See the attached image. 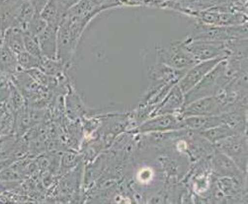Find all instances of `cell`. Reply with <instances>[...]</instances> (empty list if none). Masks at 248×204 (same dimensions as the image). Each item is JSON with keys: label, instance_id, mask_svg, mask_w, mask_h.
Returning a JSON list of instances; mask_svg holds the SVG:
<instances>
[{"label": "cell", "instance_id": "cell-1", "mask_svg": "<svg viewBox=\"0 0 248 204\" xmlns=\"http://www.w3.org/2000/svg\"><path fill=\"white\" fill-rule=\"evenodd\" d=\"M231 80L232 78L227 72V58H225L219 61L199 83L184 94V106L195 100L214 96Z\"/></svg>", "mask_w": 248, "mask_h": 204}, {"label": "cell", "instance_id": "cell-2", "mask_svg": "<svg viewBox=\"0 0 248 204\" xmlns=\"http://www.w3.org/2000/svg\"><path fill=\"white\" fill-rule=\"evenodd\" d=\"M194 40H205L216 42H230L233 40L247 39V25L234 26H213L200 23L190 36Z\"/></svg>", "mask_w": 248, "mask_h": 204}, {"label": "cell", "instance_id": "cell-3", "mask_svg": "<svg viewBox=\"0 0 248 204\" xmlns=\"http://www.w3.org/2000/svg\"><path fill=\"white\" fill-rule=\"evenodd\" d=\"M157 62L176 70H188L197 61L189 54L183 41L173 42L156 48Z\"/></svg>", "mask_w": 248, "mask_h": 204}, {"label": "cell", "instance_id": "cell-4", "mask_svg": "<svg viewBox=\"0 0 248 204\" xmlns=\"http://www.w3.org/2000/svg\"><path fill=\"white\" fill-rule=\"evenodd\" d=\"M183 42L186 49L197 62L230 57V50L225 42L194 40L190 37Z\"/></svg>", "mask_w": 248, "mask_h": 204}, {"label": "cell", "instance_id": "cell-5", "mask_svg": "<svg viewBox=\"0 0 248 204\" xmlns=\"http://www.w3.org/2000/svg\"><path fill=\"white\" fill-rule=\"evenodd\" d=\"M214 148L230 157L243 172L247 173V136L232 134L214 144Z\"/></svg>", "mask_w": 248, "mask_h": 204}, {"label": "cell", "instance_id": "cell-6", "mask_svg": "<svg viewBox=\"0 0 248 204\" xmlns=\"http://www.w3.org/2000/svg\"><path fill=\"white\" fill-rule=\"evenodd\" d=\"M184 130L182 118L175 114L156 115L147 118L139 126V132L146 134L152 132H167Z\"/></svg>", "mask_w": 248, "mask_h": 204}, {"label": "cell", "instance_id": "cell-7", "mask_svg": "<svg viewBox=\"0 0 248 204\" xmlns=\"http://www.w3.org/2000/svg\"><path fill=\"white\" fill-rule=\"evenodd\" d=\"M222 114V108L217 98L214 96L195 100L185 105L180 113L179 117H200V116H217Z\"/></svg>", "mask_w": 248, "mask_h": 204}, {"label": "cell", "instance_id": "cell-8", "mask_svg": "<svg viewBox=\"0 0 248 204\" xmlns=\"http://www.w3.org/2000/svg\"><path fill=\"white\" fill-rule=\"evenodd\" d=\"M222 59L225 58H215L211 60L197 62L184 73V75L177 82V85L179 86L181 91L184 94H186L197 83H199L205 76Z\"/></svg>", "mask_w": 248, "mask_h": 204}, {"label": "cell", "instance_id": "cell-9", "mask_svg": "<svg viewBox=\"0 0 248 204\" xmlns=\"http://www.w3.org/2000/svg\"><path fill=\"white\" fill-rule=\"evenodd\" d=\"M200 23L213 26H234L246 23V17L239 13L225 12L219 10L202 11L197 14Z\"/></svg>", "mask_w": 248, "mask_h": 204}, {"label": "cell", "instance_id": "cell-10", "mask_svg": "<svg viewBox=\"0 0 248 204\" xmlns=\"http://www.w3.org/2000/svg\"><path fill=\"white\" fill-rule=\"evenodd\" d=\"M211 166L214 175H216L217 176H232L244 182V177L246 174L243 173L230 157L217 151L216 149L213 153Z\"/></svg>", "mask_w": 248, "mask_h": 204}, {"label": "cell", "instance_id": "cell-11", "mask_svg": "<svg viewBox=\"0 0 248 204\" xmlns=\"http://www.w3.org/2000/svg\"><path fill=\"white\" fill-rule=\"evenodd\" d=\"M184 107V93L181 91L177 83L173 85L169 92L166 94L160 104L155 109L153 116L164 115V114H175L178 115Z\"/></svg>", "mask_w": 248, "mask_h": 204}, {"label": "cell", "instance_id": "cell-12", "mask_svg": "<svg viewBox=\"0 0 248 204\" xmlns=\"http://www.w3.org/2000/svg\"><path fill=\"white\" fill-rule=\"evenodd\" d=\"M24 0H2L0 1V33L2 35L14 27Z\"/></svg>", "mask_w": 248, "mask_h": 204}, {"label": "cell", "instance_id": "cell-13", "mask_svg": "<svg viewBox=\"0 0 248 204\" xmlns=\"http://www.w3.org/2000/svg\"><path fill=\"white\" fill-rule=\"evenodd\" d=\"M43 58L57 59L58 56V29L46 26V28L37 36Z\"/></svg>", "mask_w": 248, "mask_h": 204}, {"label": "cell", "instance_id": "cell-14", "mask_svg": "<svg viewBox=\"0 0 248 204\" xmlns=\"http://www.w3.org/2000/svg\"><path fill=\"white\" fill-rule=\"evenodd\" d=\"M184 130L191 131H201L212 129V127L224 124L222 123L221 114L217 116H200V117H187L182 118Z\"/></svg>", "mask_w": 248, "mask_h": 204}, {"label": "cell", "instance_id": "cell-15", "mask_svg": "<svg viewBox=\"0 0 248 204\" xmlns=\"http://www.w3.org/2000/svg\"><path fill=\"white\" fill-rule=\"evenodd\" d=\"M222 123L228 125L237 134L246 133L247 130V117L246 110H236L232 112L222 113Z\"/></svg>", "mask_w": 248, "mask_h": 204}, {"label": "cell", "instance_id": "cell-16", "mask_svg": "<svg viewBox=\"0 0 248 204\" xmlns=\"http://www.w3.org/2000/svg\"><path fill=\"white\" fill-rule=\"evenodd\" d=\"M3 44L16 56L24 52V30L19 27H12L2 35Z\"/></svg>", "mask_w": 248, "mask_h": 204}, {"label": "cell", "instance_id": "cell-17", "mask_svg": "<svg viewBox=\"0 0 248 204\" xmlns=\"http://www.w3.org/2000/svg\"><path fill=\"white\" fill-rule=\"evenodd\" d=\"M102 10H104V8L97 0H79V2L77 5H74L67 12L73 15H78L92 20L93 17H95Z\"/></svg>", "mask_w": 248, "mask_h": 204}, {"label": "cell", "instance_id": "cell-18", "mask_svg": "<svg viewBox=\"0 0 248 204\" xmlns=\"http://www.w3.org/2000/svg\"><path fill=\"white\" fill-rule=\"evenodd\" d=\"M40 15L46 21L47 26L54 27L56 29L59 28L63 18V14L60 9L58 0H49V2L41 11Z\"/></svg>", "mask_w": 248, "mask_h": 204}, {"label": "cell", "instance_id": "cell-19", "mask_svg": "<svg viewBox=\"0 0 248 204\" xmlns=\"http://www.w3.org/2000/svg\"><path fill=\"white\" fill-rule=\"evenodd\" d=\"M196 133L201 135L202 137H204L207 141H209L213 145L215 143H217V141L224 139L228 136H231L232 134H237L232 130H231L230 127L226 124H220V125L212 127V129H209V130L197 131Z\"/></svg>", "mask_w": 248, "mask_h": 204}, {"label": "cell", "instance_id": "cell-20", "mask_svg": "<svg viewBox=\"0 0 248 204\" xmlns=\"http://www.w3.org/2000/svg\"><path fill=\"white\" fill-rule=\"evenodd\" d=\"M7 108L15 115L18 111L26 106V100H25L21 91L16 87V85L12 82L10 84V92L8 99L6 101Z\"/></svg>", "mask_w": 248, "mask_h": 204}, {"label": "cell", "instance_id": "cell-21", "mask_svg": "<svg viewBox=\"0 0 248 204\" xmlns=\"http://www.w3.org/2000/svg\"><path fill=\"white\" fill-rule=\"evenodd\" d=\"M37 12H36L34 6L32 5V3L29 1V0H24L14 27H19V28L25 30L26 25L28 24V22L31 20V18Z\"/></svg>", "mask_w": 248, "mask_h": 204}, {"label": "cell", "instance_id": "cell-22", "mask_svg": "<svg viewBox=\"0 0 248 204\" xmlns=\"http://www.w3.org/2000/svg\"><path fill=\"white\" fill-rule=\"evenodd\" d=\"M17 58V63L20 68V70L23 71H27L32 68H40L42 64V59L43 58H38L36 57L31 56L30 54L24 52L20 53L19 55L16 56Z\"/></svg>", "mask_w": 248, "mask_h": 204}, {"label": "cell", "instance_id": "cell-23", "mask_svg": "<svg viewBox=\"0 0 248 204\" xmlns=\"http://www.w3.org/2000/svg\"><path fill=\"white\" fill-rule=\"evenodd\" d=\"M40 68L48 76H52V77H59V76L63 75V70L65 69L64 65L59 59L48 58L42 59Z\"/></svg>", "mask_w": 248, "mask_h": 204}, {"label": "cell", "instance_id": "cell-24", "mask_svg": "<svg viewBox=\"0 0 248 204\" xmlns=\"http://www.w3.org/2000/svg\"><path fill=\"white\" fill-rule=\"evenodd\" d=\"M47 26L46 21L41 17L40 13H36L31 20L28 22V24L25 27V32L31 34L34 37H37L40 35Z\"/></svg>", "mask_w": 248, "mask_h": 204}, {"label": "cell", "instance_id": "cell-25", "mask_svg": "<svg viewBox=\"0 0 248 204\" xmlns=\"http://www.w3.org/2000/svg\"><path fill=\"white\" fill-rule=\"evenodd\" d=\"M24 49L25 52L30 54L33 57H36L38 58H43L37 37H34L25 31H24Z\"/></svg>", "mask_w": 248, "mask_h": 204}, {"label": "cell", "instance_id": "cell-26", "mask_svg": "<svg viewBox=\"0 0 248 204\" xmlns=\"http://www.w3.org/2000/svg\"><path fill=\"white\" fill-rule=\"evenodd\" d=\"M79 2V0H58L61 11L64 15L69 9H71L74 5H77Z\"/></svg>", "mask_w": 248, "mask_h": 204}, {"label": "cell", "instance_id": "cell-27", "mask_svg": "<svg viewBox=\"0 0 248 204\" xmlns=\"http://www.w3.org/2000/svg\"><path fill=\"white\" fill-rule=\"evenodd\" d=\"M77 164V157L72 153H66V154L62 157V168H72Z\"/></svg>", "mask_w": 248, "mask_h": 204}, {"label": "cell", "instance_id": "cell-28", "mask_svg": "<svg viewBox=\"0 0 248 204\" xmlns=\"http://www.w3.org/2000/svg\"><path fill=\"white\" fill-rule=\"evenodd\" d=\"M34 6L37 13H41V11L45 8V6L49 2V0H29Z\"/></svg>", "mask_w": 248, "mask_h": 204}, {"label": "cell", "instance_id": "cell-29", "mask_svg": "<svg viewBox=\"0 0 248 204\" xmlns=\"http://www.w3.org/2000/svg\"><path fill=\"white\" fill-rule=\"evenodd\" d=\"M0 1H2V0H0Z\"/></svg>", "mask_w": 248, "mask_h": 204}]
</instances>
